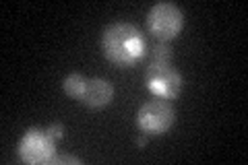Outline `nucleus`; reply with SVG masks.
I'll return each instance as SVG.
<instances>
[{"mask_svg":"<svg viewBox=\"0 0 248 165\" xmlns=\"http://www.w3.org/2000/svg\"><path fill=\"white\" fill-rule=\"evenodd\" d=\"M137 145H139V147H145V145H147V135H145V132L137 138Z\"/></svg>","mask_w":248,"mask_h":165,"instance_id":"nucleus-11","label":"nucleus"},{"mask_svg":"<svg viewBox=\"0 0 248 165\" xmlns=\"http://www.w3.org/2000/svg\"><path fill=\"white\" fill-rule=\"evenodd\" d=\"M176 122V109L172 101L155 97L139 107L137 126L145 135H166Z\"/></svg>","mask_w":248,"mask_h":165,"instance_id":"nucleus-3","label":"nucleus"},{"mask_svg":"<svg viewBox=\"0 0 248 165\" xmlns=\"http://www.w3.org/2000/svg\"><path fill=\"white\" fill-rule=\"evenodd\" d=\"M184 29V13L174 2H155L147 13V31L159 42H172Z\"/></svg>","mask_w":248,"mask_h":165,"instance_id":"nucleus-2","label":"nucleus"},{"mask_svg":"<svg viewBox=\"0 0 248 165\" xmlns=\"http://www.w3.org/2000/svg\"><path fill=\"white\" fill-rule=\"evenodd\" d=\"M85 83H87V76H83L79 73H71V75L64 76V81H62V91H64L68 97L79 99L81 93H83Z\"/></svg>","mask_w":248,"mask_h":165,"instance_id":"nucleus-8","label":"nucleus"},{"mask_svg":"<svg viewBox=\"0 0 248 165\" xmlns=\"http://www.w3.org/2000/svg\"><path fill=\"white\" fill-rule=\"evenodd\" d=\"M102 52L118 68H133L147 54V39L135 23L116 21L102 33Z\"/></svg>","mask_w":248,"mask_h":165,"instance_id":"nucleus-1","label":"nucleus"},{"mask_svg":"<svg viewBox=\"0 0 248 165\" xmlns=\"http://www.w3.org/2000/svg\"><path fill=\"white\" fill-rule=\"evenodd\" d=\"M145 62L147 64H166V62H172L174 58V50L170 48L168 42H159V39H155V44L147 45V54H145Z\"/></svg>","mask_w":248,"mask_h":165,"instance_id":"nucleus-7","label":"nucleus"},{"mask_svg":"<svg viewBox=\"0 0 248 165\" xmlns=\"http://www.w3.org/2000/svg\"><path fill=\"white\" fill-rule=\"evenodd\" d=\"M112 99H114V85L110 81H106V78L93 76V78H87L81 97L77 99V101L83 104L85 107L102 109L106 105H110Z\"/></svg>","mask_w":248,"mask_h":165,"instance_id":"nucleus-6","label":"nucleus"},{"mask_svg":"<svg viewBox=\"0 0 248 165\" xmlns=\"http://www.w3.org/2000/svg\"><path fill=\"white\" fill-rule=\"evenodd\" d=\"M19 157L29 165L52 163L56 155V140H54L46 128H27L19 140Z\"/></svg>","mask_w":248,"mask_h":165,"instance_id":"nucleus-5","label":"nucleus"},{"mask_svg":"<svg viewBox=\"0 0 248 165\" xmlns=\"http://www.w3.org/2000/svg\"><path fill=\"white\" fill-rule=\"evenodd\" d=\"M54 165H62V163H73V165H81L83 159H79V157H75V155H54V159H52Z\"/></svg>","mask_w":248,"mask_h":165,"instance_id":"nucleus-10","label":"nucleus"},{"mask_svg":"<svg viewBox=\"0 0 248 165\" xmlns=\"http://www.w3.org/2000/svg\"><path fill=\"white\" fill-rule=\"evenodd\" d=\"M46 130H48V135H50L54 140H56V143H58V140L64 138V126H62L60 122H52L50 126L46 128Z\"/></svg>","mask_w":248,"mask_h":165,"instance_id":"nucleus-9","label":"nucleus"},{"mask_svg":"<svg viewBox=\"0 0 248 165\" xmlns=\"http://www.w3.org/2000/svg\"><path fill=\"white\" fill-rule=\"evenodd\" d=\"M145 85L155 97L172 101L182 93L184 78L172 62L166 64H147L145 66Z\"/></svg>","mask_w":248,"mask_h":165,"instance_id":"nucleus-4","label":"nucleus"}]
</instances>
